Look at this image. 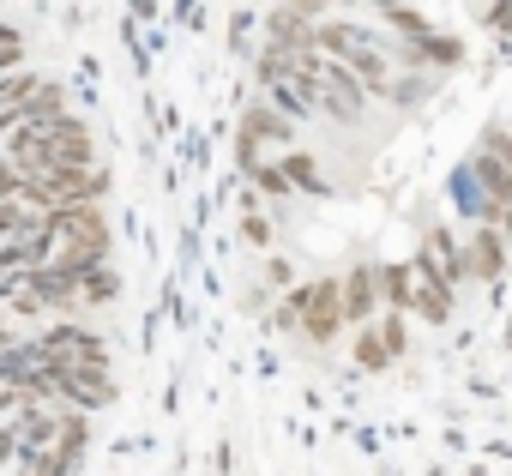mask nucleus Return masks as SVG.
Returning a JSON list of instances; mask_svg holds the SVG:
<instances>
[{
	"mask_svg": "<svg viewBox=\"0 0 512 476\" xmlns=\"http://www.w3.org/2000/svg\"><path fill=\"white\" fill-rule=\"evenodd\" d=\"M482 223H500V235H506V242H512V205H506V211H488Z\"/></svg>",
	"mask_w": 512,
	"mask_h": 476,
	"instance_id": "obj_18",
	"label": "nucleus"
},
{
	"mask_svg": "<svg viewBox=\"0 0 512 476\" xmlns=\"http://www.w3.org/2000/svg\"><path fill=\"white\" fill-rule=\"evenodd\" d=\"M296 302H302V332H308L314 344H332V338H338V326H350V314H344V284H338V278L302 284V290H296Z\"/></svg>",
	"mask_w": 512,
	"mask_h": 476,
	"instance_id": "obj_2",
	"label": "nucleus"
},
{
	"mask_svg": "<svg viewBox=\"0 0 512 476\" xmlns=\"http://www.w3.org/2000/svg\"><path fill=\"white\" fill-rule=\"evenodd\" d=\"M320 109L338 115V121H362V109H368V85L350 67L326 61V55H320Z\"/></svg>",
	"mask_w": 512,
	"mask_h": 476,
	"instance_id": "obj_3",
	"label": "nucleus"
},
{
	"mask_svg": "<svg viewBox=\"0 0 512 476\" xmlns=\"http://www.w3.org/2000/svg\"><path fill=\"white\" fill-rule=\"evenodd\" d=\"M109 187L103 169H49V175H25V205H43V211H79L91 205L97 193Z\"/></svg>",
	"mask_w": 512,
	"mask_h": 476,
	"instance_id": "obj_1",
	"label": "nucleus"
},
{
	"mask_svg": "<svg viewBox=\"0 0 512 476\" xmlns=\"http://www.w3.org/2000/svg\"><path fill=\"white\" fill-rule=\"evenodd\" d=\"M494 7H500V0H494Z\"/></svg>",
	"mask_w": 512,
	"mask_h": 476,
	"instance_id": "obj_20",
	"label": "nucleus"
},
{
	"mask_svg": "<svg viewBox=\"0 0 512 476\" xmlns=\"http://www.w3.org/2000/svg\"><path fill=\"white\" fill-rule=\"evenodd\" d=\"M416 290H422L416 266H380V296H386V308H392V314L416 308Z\"/></svg>",
	"mask_w": 512,
	"mask_h": 476,
	"instance_id": "obj_6",
	"label": "nucleus"
},
{
	"mask_svg": "<svg viewBox=\"0 0 512 476\" xmlns=\"http://www.w3.org/2000/svg\"><path fill=\"white\" fill-rule=\"evenodd\" d=\"M266 278H272V284H278V290H284V284H290V278H296V272H290V266H284V260H272V266H266Z\"/></svg>",
	"mask_w": 512,
	"mask_h": 476,
	"instance_id": "obj_19",
	"label": "nucleus"
},
{
	"mask_svg": "<svg viewBox=\"0 0 512 476\" xmlns=\"http://www.w3.org/2000/svg\"><path fill=\"white\" fill-rule=\"evenodd\" d=\"M380 338H386V350H392V356H404V344H410L404 314H386V320H380Z\"/></svg>",
	"mask_w": 512,
	"mask_h": 476,
	"instance_id": "obj_15",
	"label": "nucleus"
},
{
	"mask_svg": "<svg viewBox=\"0 0 512 476\" xmlns=\"http://www.w3.org/2000/svg\"><path fill=\"white\" fill-rule=\"evenodd\" d=\"M422 61H440V67H458V61H464V43H458V37H428V43H422Z\"/></svg>",
	"mask_w": 512,
	"mask_h": 476,
	"instance_id": "obj_13",
	"label": "nucleus"
},
{
	"mask_svg": "<svg viewBox=\"0 0 512 476\" xmlns=\"http://www.w3.org/2000/svg\"><path fill=\"white\" fill-rule=\"evenodd\" d=\"M356 362H362V368H386V362H392V350H386L380 326H368V332L356 338Z\"/></svg>",
	"mask_w": 512,
	"mask_h": 476,
	"instance_id": "obj_12",
	"label": "nucleus"
},
{
	"mask_svg": "<svg viewBox=\"0 0 512 476\" xmlns=\"http://www.w3.org/2000/svg\"><path fill=\"white\" fill-rule=\"evenodd\" d=\"M482 151H488L494 163H506V169H512V133H506V127H488V133H482Z\"/></svg>",
	"mask_w": 512,
	"mask_h": 476,
	"instance_id": "obj_14",
	"label": "nucleus"
},
{
	"mask_svg": "<svg viewBox=\"0 0 512 476\" xmlns=\"http://www.w3.org/2000/svg\"><path fill=\"white\" fill-rule=\"evenodd\" d=\"M253 181H260V193H272V199H278V193H290V181H284V169H278V163H260V169H253Z\"/></svg>",
	"mask_w": 512,
	"mask_h": 476,
	"instance_id": "obj_16",
	"label": "nucleus"
},
{
	"mask_svg": "<svg viewBox=\"0 0 512 476\" xmlns=\"http://www.w3.org/2000/svg\"><path fill=\"white\" fill-rule=\"evenodd\" d=\"M278 169H284V181H290V187H302V193H326V181H320V163H314V157L290 151Z\"/></svg>",
	"mask_w": 512,
	"mask_h": 476,
	"instance_id": "obj_9",
	"label": "nucleus"
},
{
	"mask_svg": "<svg viewBox=\"0 0 512 476\" xmlns=\"http://www.w3.org/2000/svg\"><path fill=\"white\" fill-rule=\"evenodd\" d=\"M266 139L290 145V139H296L290 115H278V109H247V115H241V139H235V145H241V163H247V169H260V145H266Z\"/></svg>",
	"mask_w": 512,
	"mask_h": 476,
	"instance_id": "obj_4",
	"label": "nucleus"
},
{
	"mask_svg": "<svg viewBox=\"0 0 512 476\" xmlns=\"http://www.w3.org/2000/svg\"><path fill=\"white\" fill-rule=\"evenodd\" d=\"M37 229H43V223L31 217L25 199H0V242H13V248H19V242H37Z\"/></svg>",
	"mask_w": 512,
	"mask_h": 476,
	"instance_id": "obj_8",
	"label": "nucleus"
},
{
	"mask_svg": "<svg viewBox=\"0 0 512 476\" xmlns=\"http://www.w3.org/2000/svg\"><path fill=\"white\" fill-rule=\"evenodd\" d=\"M470 272H476L482 284H494V278L506 272V235H500L494 223L476 229V242H470Z\"/></svg>",
	"mask_w": 512,
	"mask_h": 476,
	"instance_id": "obj_5",
	"label": "nucleus"
},
{
	"mask_svg": "<svg viewBox=\"0 0 512 476\" xmlns=\"http://www.w3.org/2000/svg\"><path fill=\"white\" fill-rule=\"evenodd\" d=\"M452 199H458V205H464L470 217H488V193L476 187V175H470V163H464V169L452 175Z\"/></svg>",
	"mask_w": 512,
	"mask_h": 476,
	"instance_id": "obj_10",
	"label": "nucleus"
},
{
	"mask_svg": "<svg viewBox=\"0 0 512 476\" xmlns=\"http://www.w3.org/2000/svg\"><path fill=\"white\" fill-rule=\"evenodd\" d=\"M374 302H380V272L356 266V272L344 278V314H350V320H368V314H374Z\"/></svg>",
	"mask_w": 512,
	"mask_h": 476,
	"instance_id": "obj_7",
	"label": "nucleus"
},
{
	"mask_svg": "<svg viewBox=\"0 0 512 476\" xmlns=\"http://www.w3.org/2000/svg\"><path fill=\"white\" fill-rule=\"evenodd\" d=\"M416 314L440 326V320L452 314V290H446V284H422V290H416Z\"/></svg>",
	"mask_w": 512,
	"mask_h": 476,
	"instance_id": "obj_11",
	"label": "nucleus"
},
{
	"mask_svg": "<svg viewBox=\"0 0 512 476\" xmlns=\"http://www.w3.org/2000/svg\"><path fill=\"white\" fill-rule=\"evenodd\" d=\"M241 235H247L253 248H272V223H266V217H253V211L241 217Z\"/></svg>",
	"mask_w": 512,
	"mask_h": 476,
	"instance_id": "obj_17",
	"label": "nucleus"
}]
</instances>
